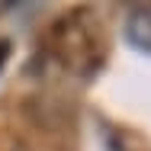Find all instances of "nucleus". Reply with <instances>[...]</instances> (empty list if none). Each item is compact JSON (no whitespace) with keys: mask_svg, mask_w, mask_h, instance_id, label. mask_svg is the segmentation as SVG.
<instances>
[{"mask_svg":"<svg viewBox=\"0 0 151 151\" xmlns=\"http://www.w3.org/2000/svg\"><path fill=\"white\" fill-rule=\"evenodd\" d=\"M10 55H13V42H10V39H0V71H3V64L10 61Z\"/></svg>","mask_w":151,"mask_h":151,"instance_id":"7ed1b4c3","label":"nucleus"},{"mask_svg":"<svg viewBox=\"0 0 151 151\" xmlns=\"http://www.w3.org/2000/svg\"><path fill=\"white\" fill-rule=\"evenodd\" d=\"M52 52L71 74L90 77L103 68L109 55V39L90 6H74L52 26Z\"/></svg>","mask_w":151,"mask_h":151,"instance_id":"f257e3e1","label":"nucleus"},{"mask_svg":"<svg viewBox=\"0 0 151 151\" xmlns=\"http://www.w3.org/2000/svg\"><path fill=\"white\" fill-rule=\"evenodd\" d=\"M125 42L135 52L151 55V6L129 13V19H125Z\"/></svg>","mask_w":151,"mask_h":151,"instance_id":"f03ea898","label":"nucleus"},{"mask_svg":"<svg viewBox=\"0 0 151 151\" xmlns=\"http://www.w3.org/2000/svg\"><path fill=\"white\" fill-rule=\"evenodd\" d=\"M0 3H3V6H10V3H19V0H0Z\"/></svg>","mask_w":151,"mask_h":151,"instance_id":"39448f33","label":"nucleus"},{"mask_svg":"<svg viewBox=\"0 0 151 151\" xmlns=\"http://www.w3.org/2000/svg\"><path fill=\"white\" fill-rule=\"evenodd\" d=\"M122 3H129L132 10H145V6H151V0H122Z\"/></svg>","mask_w":151,"mask_h":151,"instance_id":"20e7f679","label":"nucleus"}]
</instances>
